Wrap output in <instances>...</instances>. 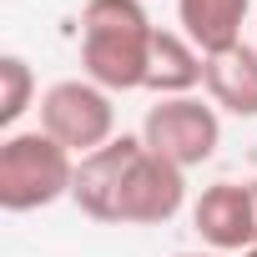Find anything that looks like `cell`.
Masks as SVG:
<instances>
[{
  "instance_id": "cell-1",
  "label": "cell",
  "mask_w": 257,
  "mask_h": 257,
  "mask_svg": "<svg viewBox=\"0 0 257 257\" xmlns=\"http://www.w3.org/2000/svg\"><path fill=\"white\" fill-rule=\"evenodd\" d=\"M71 202L91 222L111 227H162L187 207V172L157 157L142 137H116L76 162Z\"/></svg>"
},
{
  "instance_id": "cell-2",
  "label": "cell",
  "mask_w": 257,
  "mask_h": 257,
  "mask_svg": "<svg viewBox=\"0 0 257 257\" xmlns=\"http://www.w3.org/2000/svg\"><path fill=\"white\" fill-rule=\"evenodd\" d=\"M157 26L142 0H86L81 6V76L101 91H147Z\"/></svg>"
},
{
  "instance_id": "cell-3",
  "label": "cell",
  "mask_w": 257,
  "mask_h": 257,
  "mask_svg": "<svg viewBox=\"0 0 257 257\" xmlns=\"http://www.w3.org/2000/svg\"><path fill=\"white\" fill-rule=\"evenodd\" d=\"M76 187V157L41 126L0 137V212H41Z\"/></svg>"
},
{
  "instance_id": "cell-4",
  "label": "cell",
  "mask_w": 257,
  "mask_h": 257,
  "mask_svg": "<svg viewBox=\"0 0 257 257\" xmlns=\"http://www.w3.org/2000/svg\"><path fill=\"white\" fill-rule=\"evenodd\" d=\"M41 132L56 137L76 162L101 152L106 142H116V106H111V91H101L96 81L86 76H71V81H56L41 91Z\"/></svg>"
},
{
  "instance_id": "cell-5",
  "label": "cell",
  "mask_w": 257,
  "mask_h": 257,
  "mask_svg": "<svg viewBox=\"0 0 257 257\" xmlns=\"http://www.w3.org/2000/svg\"><path fill=\"white\" fill-rule=\"evenodd\" d=\"M142 142L157 157H167L172 167L192 172V167L212 162L217 147H222V111L212 101H202V96H167V101H157L147 111Z\"/></svg>"
},
{
  "instance_id": "cell-6",
  "label": "cell",
  "mask_w": 257,
  "mask_h": 257,
  "mask_svg": "<svg viewBox=\"0 0 257 257\" xmlns=\"http://www.w3.org/2000/svg\"><path fill=\"white\" fill-rule=\"evenodd\" d=\"M192 227L212 252H247L257 242L252 232V192L247 182H212L192 202Z\"/></svg>"
},
{
  "instance_id": "cell-7",
  "label": "cell",
  "mask_w": 257,
  "mask_h": 257,
  "mask_svg": "<svg viewBox=\"0 0 257 257\" xmlns=\"http://www.w3.org/2000/svg\"><path fill=\"white\" fill-rule=\"evenodd\" d=\"M202 86H207V101H212L217 111L252 121V116H257V46L242 41V46H232V51H222V56H207Z\"/></svg>"
},
{
  "instance_id": "cell-8",
  "label": "cell",
  "mask_w": 257,
  "mask_h": 257,
  "mask_svg": "<svg viewBox=\"0 0 257 257\" xmlns=\"http://www.w3.org/2000/svg\"><path fill=\"white\" fill-rule=\"evenodd\" d=\"M247 11H252V0H177V26L202 56H222L242 46Z\"/></svg>"
},
{
  "instance_id": "cell-9",
  "label": "cell",
  "mask_w": 257,
  "mask_h": 257,
  "mask_svg": "<svg viewBox=\"0 0 257 257\" xmlns=\"http://www.w3.org/2000/svg\"><path fill=\"white\" fill-rule=\"evenodd\" d=\"M202 76H207V56L182 31H162L157 26L152 61H147V91L157 101H167V96H197Z\"/></svg>"
},
{
  "instance_id": "cell-10",
  "label": "cell",
  "mask_w": 257,
  "mask_h": 257,
  "mask_svg": "<svg viewBox=\"0 0 257 257\" xmlns=\"http://www.w3.org/2000/svg\"><path fill=\"white\" fill-rule=\"evenodd\" d=\"M31 106H41L36 101V71H31L26 56L6 51L0 56V126H6V132H21V116Z\"/></svg>"
},
{
  "instance_id": "cell-11",
  "label": "cell",
  "mask_w": 257,
  "mask_h": 257,
  "mask_svg": "<svg viewBox=\"0 0 257 257\" xmlns=\"http://www.w3.org/2000/svg\"><path fill=\"white\" fill-rule=\"evenodd\" d=\"M247 192H252V232H257V182H247ZM257 247V242H252Z\"/></svg>"
},
{
  "instance_id": "cell-12",
  "label": "cell",
  "mask_w": 257,
  "mask_h": 257,
  "mask_svg": "<svg viewBox=\"0 0 257 257\" xmlns=\"http://www.w3.org/2000/svg\"><path fill=\"white\" fill-rule=\"evenodd\" d=\"M172 257H227V252H212L207 247V252H172Z\"/></svg>"
},
{
  "instance_id": "cell-13",
  "label": "cell",
  "mask_w": 257,
  "mask_h": 257,
  "mask_svg": "<svg viewBox=\"0 0 257 257\" xmlns=\"http://www.w3.org/2000/svg\"><path fill=\"white\" fill-rule=\"evenodd\" d=\"M242 257H257V247H247V252H242Z\"/></svg>"
}]
</instances>
